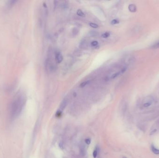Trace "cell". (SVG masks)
<instances>
[{
  "label": "cell",
  "instance_id": "9a60e30c",
  "mask_svg": "<svg viewBox=\"0 0 159 158\" xmlns=\"http://www.w3.org/2000/svg\"><path fill=\"white\" fill-rule=\"evenodd\" d=\"M93 157L94 158H95L97 156V151L96 149H95V151L93 152Z\"/></svg>",
  "mask_w": 159,
  "mask_h": 158
},
{
  "label": "cell",
  "instance_id": "5b68a950",
  "mask_svg": "<svg viewBox=\"0 0 159 158\" xmlns=\"http://www.w3.org/2000/svg\"><path fill=\"white\" fill-rule=\"evenodd\" d=\"M151 149H152V151L155 154H159V149L155 148L153 145H152V146H151Z\"/></svg>",
  "mask_w": 159,
  "mask_h": 158
},
{
  "label": "cell",
  "instance_id": "52a82bcc",
  "mask_svg": "<svg viewBox=\"0 0 159 158\" xmlns=\"http://www.w3.org/2000/svg\"><path fill=\"white\" fill-rule=\"evenodd\" d=\"M66 104H67V100H64L63 101L61 104L60 105V108L63 110L64 108L66 107Z\"/></svg>",
  "mask_w": 159,
  "mask_h": 158
},
{
  "label": "cell",
  "instance_id": "5bb4252c",
  "mask_svg": "<svg viewBox=\"0 0 159 158\" xmlns=\"http://www.w3.org/2000/svg\"><path fill=\"white\" fill-rule=\"evenodd\" d=\"M17 2V1H9V3H8V5L10 7L12 6V5H14Z\"/></svg>",
  "mask_w": 159,
  "mask_h": 158
},
{
  "label": "cell",
  "instance_id": "4fadbf2b",
  "mask_svg": "<svg viewBox=\"0 0 159 158\" xmlns=\"http://www.w3.org/2000/svg\"><path fill=\"white\" fill-rule=\"evenodd\" d=\"M151 48L152 49H158L159 48V41L157 42L156 43L154 44L153 46H152Z\"/></svg>",
  "mask_w": 159,
  "mask_h": 158
},
{
  "label": "cell",
  "instance_id": "8992f818",
  "mask_svg": "<svg viewBox=\"0 0 159 158\" xmlns=\"http://www.w3.org/2000/svg\"><path fill=\"white\" fill-rule=\"evenodd\" d=\"M77 14L79 16L81 17H85V14L83 12L82 10L81 9H78L77 11Z\"/></svg>",
  "mask_w": 159,
  "mask_h": 158
},
{
  "label": "cell",
  "instance_id": "7a4b0ae2",
  "mask_svg": "<svg viewBox=\"0 0 159 158\" xmlns=\"http://www.w3.org/2000/svg\"><path fill=\"white\" fill-rule=\"evenodd\" d=\"M63 56L60 52L57 53V54H55V60L57 63H60L63 61Z\"/></svg>",
  "mask_w": 159,
  "mask_h": 158
},
{
  "label": "cell",
  "instance_id": "ba28073f",
  "mask_svg": "<svg viewBox=\"0 0 159 158\" xmlns=\"http://www.w3.org/2000/svg\"><path fill=\"white\" fill-rule=\"evenodd\" d=\"M89 83H90V81H84V82H83L80 85V87L81 88H83V87H85L88 84H89Z\"/></svg>",
  "mask_w": 159,
  "mask_h": 158
},
{
  "label": "cell",
  "instance_id": "30bf717a",
  "mask_svg": "<svg viewBox=\"0 0 159 158\" xmlns=\"http://www.w3.org/2000/svg\"><path fill=\"white\" fill-rule=\"evenodd\" d=\"M89 26L94 28H97L99 27V26L97 24L94 23H90Z\"/></svg>",
  "mask_w": 159,
  "mask_h": 158
},
{
  "label": "cell",
  "instance_id": "6da1fadb",
  "mask_svg": "<svg viewBox=\"0 0 159 158\" xmlns=\"http://www.w3.org/2000/svg\"><path fill=\"white\" fill-rule=\"evenodd\" d=\"M25 102V99L24 95L20 91L17 92L14 96L11 106V113L14 117H17L20 114Z\"/></svg>",
  "mask_w": 159,
  "mask_h": 158
},
{
  "label": "cell",
  "instance_id": "8fae6325",
  "mask_svg": "<svg viewBox=\"0 0 159 158\" xmlns=\"http://www.w3.org/2000/svg\"><path fill=\"white\" fill-rule=\"evenodd\" d=\"M98 42L97 41H93L91 43V46L93 47H95L98 45Z\"/></svg>",
  "mask_w": 159,
  "mask_h": 158
},
{
  "label": "cell",
  "instance_id": "ac0fdd59",
  "mask_svg": "<svg viewBox=\"0 0 159 158\" xmlns=\"http://www.w3.org/2000/svg\"><path fill=\"white\" fill-rule=\"evenodd\" d=\"M156 129H155V130H153V132L151 133V134H153L155 133L156 132Z\"/></svg>",
  "mask_w": 159,
  "mask_h": 158
},
{
  "label": "cell",
  "instance_id": "7c38bea8",
  "mask_svg": "<svg viewBox=\"0 0 159 158\" xmlns=\"http://www.w3.org/2000/svg\"><path fill=\"white\" fill-rule=\"evenodd\" d=\"M119 23V20L118 19H114L111 21V24L112 25H116L118 24Z\"/></svg>",
  "mask_w": 159,
  "mask_h": 158
},
{
  "label": "cell",
  "instance_id": "9c48e42d",
  "mask_svg": "<svg viewBox=\"0 0 159 158\" xmlns=\"http://www.w3.org/2000/svg\"><path fill=\"white\" fill-rule=\"evenodd\" d=\"M110 35V32H106L103 33L102 35H101V37L103 38H107L109 37Z\"/></svg>",
  "mask_w": 159,
  "mask_h": 158
},
{
  "label": "cell",
  "instance_id": "2e32d148",
  "mask_svg": "<svg viewBox=\"0 0 159 158\" xmlns=\"http://www.w3.org/2000/svg\"><path fill=\"white\" fill-rule=\"evenodd\" d=\"M151 104V102H146V103H145L144 104L143 106H144V107H148V106H150Z\"/></svg>",
  "mask_w": 159,
  "mask_h": 158
},
{
  "label": "cell",
  "instance_id": "d6986e66",
  "mask_svg": "<svg viewBox=\"0 0 159 158\" xmlns=\"http://www.w3.org/2000/svg\"></svg>",
  "mask_w": 159,
  "mask_h": 158
},
{
  "label": "cell",
  "instance_id": "e0dca14e",
  "mask_svg": "<svg viewBox=\"0 0 159 158\" xmlns=\"http://www.w3.org/2000/svg\"><path fill=\"white\" fill-rule=\"evenodd\" d=\"M91 142V140L90 139H86L85 140V143H86V144H90Z\"/></svg>",
  "mask_w": 159,
  "mask_h": 158
},
{
  "label": "cell",
  "instance_id": "3957f363",
  "mask_svg": "<svg viewBox=\"0 0 159 158\" xmlns=\"http://www.w3.org/2000/svg\"><path fill=\"white\" fill-rule=\"evenodd\" d=\"M129 9L131 12H135L136 11V7L135 4H130L129 6Z\"/></svg>",
  "mask_w": 159,
  "mask_h": 158
},
{
  "label": "cell",
  "instance_id": "277c9868",
  "mask_svg": "<svg viewBox=\"0 0 159 158\" xmlns=\"http://www.w3.org/2000/svg\"><path fill=\"white\" fill-rule=\"evenodd\" d=\"M81 154L82 156H84L86 154L85 146L84 144H81Z\"/></svg>",
  "mask_w": 159,
  "mask_h": 158
}]
</instances>
